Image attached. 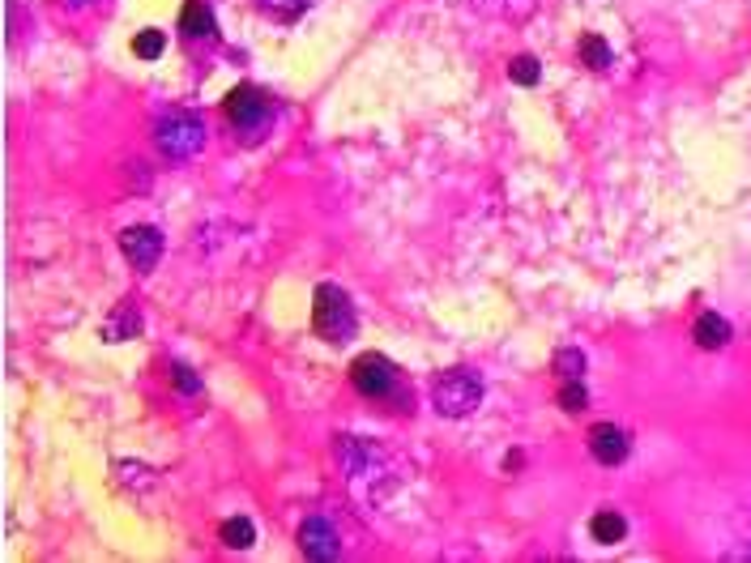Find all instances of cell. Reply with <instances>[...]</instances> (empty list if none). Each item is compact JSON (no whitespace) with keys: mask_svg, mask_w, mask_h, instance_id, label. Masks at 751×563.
<instances>
[{"mask_svg":"<svg viewBox=\"0 0 751 563\" xmlns=\"http://www.w3.org/2000/svg\"><path fill=\"white\" fill-rule=\"evenodd\" d=\"M312 329L325 337V342H350L359 329V316H355V303L342 286L321 282L312 295Z\"/></svg>","mask_w":751,"mask_h":563,"instance_id":"cell-1","label":"cell"},{"mask_svg":"<svg viewBox=\"0 0 751 563\" xmlns=\"http://www.w3.org/2000/svg\"><path fill=\"white\" fill-rule=\"evenodd\" d=\"M431 401H436V410L444 418H466L478 410V401H483V380H478L474 372H444L436 376V384H431Z\"/></svg>","mask_w":751,"mask_h":563,"instance_id":"cell-2","label":"cell"},{"mask_svg":"<svg viewBox=\"0 0 751 563\" xmlns=\"http://www.w3.org/2000/svg\"><path fill=\"white\" fill-rule=\"evenodd\" d=\"M205 146V120L193 111H171V116L158 124V150L167 158H193Z\"/></svg>","mask_w":751,"mask_h":563,"instance_id":"cell-3","label":"cell"},{"mask_svg":"<svg viewBox=\"0 0 751 563\" xmlns=\"http://www.w3.org/2000/svg\"><path fill=\"white\" fill-rule=\"evenodd\" d=\"M227 120L239 128V133H248V137H261L269 120H274V107H269V99L261 90H252V86H239L227 94Z\"/></svg>","mask_w":751,"mask_h":563,"instance_id":"cell-4","label":"cell"},{"mask_svg":"<svg viewBox=\"0 0 751 563\" xmlns=\"http://www.w3.org/2000/svg\"><path fill=\"white\" fill-rule=\"evenodd\" d=\"M350 380H355V389L363 397L380 401V397H389L397 389V367L385 355H376V350H372V355H359L355 363H350Z\"/></svg>","mask_w":751,"mask_h":563,"instance_id":"cell-5","label":"cell"},{"mask_svg":"<svg viewBox=\"0 0 751 563\" xmlns=\"http://www.w3.org/2000/svg\"><path fill=\"white\" fill-rule=\"evenodd\" d=\"M120 252L129 256V265L146 273L158 265V256H163V235L154 227H129V231H120Z\"/></svg>","mask_w":751,"mask_h":563,"instance_id":"cell-6","label":"cell"},{"mask_svg":"<svg viewBox=\"0 0 751 563\" xmlns=\"http://www.w3.org/2000/svg\"><path fill=\"white\" fill-rule=\"evenodd\" d=\"M299 551L308 555V559L329 563V559H338V555H342V542H338V534L329 529V521L308 517V521L299 525Z\"/></svg>","mask_w":751,"mask_h":563,"instance_id":"cell-7","label":"cell"},{"mask_svg":"<svg viewBox=\"0 0 751 563\" xmlns=\"http://www.w3.org/2000/svg\"><path fill=\"white\" fill-rule=\"evenodd\" d=\"M589 453H594L598 465H619L628 457V436H623V427L615 423H598L589 431Z\"/></svg>","mask_w":751,"mask_h":563,"instance_id":"cell-8","label":"cell"},{"mask_svg":"<svg viewBox=\"0 0 751 563\" xmlns=\"http://www.w3.org/2000/svg\"><path fill=\"white\" fill-rule=\"evenodd\" d=\"M692 337H696V346H700V350H722V346L730 342V320H726V316H717V312H705V316L696 320Z\"/></svg>","mask_w":751,"mask_h":563,"instance_id":"cell-9","label":"cell"},{"mask_svg":"<svg viewBox=\"0 0 751 563\" xmlns=\"http://www.w3.org/2000/svg\"><path fill=\"white\" fill-rule=\"evenodd\" d=\"M141 333V312H137V303H120L116 312H111V320L103 325V337L107 342H129V337Z\"/></svg>","mask_w":751,"mask_h":563,"instance_id":"cell-10","label":"cell"},{"mask_svg":"<svg viewBox=\"0 0 751 563\" xmlns=\"http://www.w3.org/2000/svg\"><path fill=\"white\" fill-rule=\"evenodd\" d=\"M180 30L188 39H214V13L205 9V0H188L180 13Z\"/></svg>","mask_w":751,"mask_h":563,"instance_id":"cell-11","label":"cell"},{"mask_svg":"<svg viewBox=\"0 0 751 563\" xmlns=\"http://www.w3.org/2000/svg\"><path fill=\"white\" fill-rule=\"evenodd\" d=\"M589 534H594V542H602V546H615V542L628 538V521H623L619 512H598V517L589 521Z\"/></svg>","mask_w":751,"mask_h":563,"instance_id":"cell-12","label":"cell"},{"mask_svg":"<svg viewBox=\"0 0 751 563\" xmlns=\"http://www.w3.org/2000/svg\"><path fill=\"white\" fill-rule=\"evenodd\" d=\"M222 542L231 546V551H248L252 546V538H257V525H252L248 517H231V521H222Z\"/></svg>","mask_w":751,"mask_h":563,"instance_id":"cell-13","label":"cell"},{"mask_svg":"<svg viewBox=\"0 0 751 563\" xmlns=\"http://www.w3.org/2000/svg\"><path fill=\"white\" fill-rule=\"evenodd\" d=\"M577 52H581V60L589 64V69H611V60H615L602 35H581V47H577Z\"/></svg>","mask_w":751,"mask_h":563,"instance_id":"cell-14","label":"cell"},{"mask_svg":"<svg viewBox=\"0 0 751 563\" xmlns=\"http://www.w3.org/2000/svg\"><path fill=\"white\" fill-rule=\"evenodd\" d=\"M261 13H269L274 22H295L303 9H308V0H257Z\"/></svg>","mask_w":751,"mask_h":563,"instance_id":"cell-15","label":"cell"},{"mask_svg":"<svg viewBox=\"0 0 751 563\" xmlns=\"http://www.w3.org/2000/svg\"><path fill=\"white\" fill-rule=\"evenodd\" d=\"M163 47H167L163 30H141V35L133 39V52H137L141 60H158V56H163Z\"/></svg>","mask_w":751,"mask_h":563,"instance_id":"cell-16","label":"cell"},{"mask_svg":"<svg viewBox=\"0 0 751 563\" xmlns=\"http://www.w3.org/2000/svg\"><path fill=\"white\" fill-rule=\"evenodd\" d=\"M559 406H564L568 414H581L589 406V393L581 380H564V389H559Z\"/></svg>","mask_w":751,"mask_h":563,"instance_id":"cell-17","label":"cell"},{"mask_svg":"<svg viewBox=\"0 0 751 563\" xmlns=\"http://www.w3.org/2000/svg\"><path fill=\"white\" fill-rule=\"evenodd\" d=\"M555 372L564 376V380H581L585 355H581V350H559V355H555Z\"/></svg>","mask_w":751,"mask_h":563,"instance_id":"cell-18","label":"cell"},{"mask_svg":"<svg viewBox=\"0 0 751 563\" xmlns=\"http://www.w3.org/2000/svg\"><path fill=\"white\" fill-rule=\"evenodd\" d=\"M538 73H542V69H538V60H534V56H517L513 64H508V77H513L517 86H534V82H538Z\"/></svg>","mask_w":751,"mask_h":563,"instance_id":"cell-19","label":"cell"},{"mask_svg":"<svg viewBox=\"0 0 751 563\" xmlns=\"http://www.w3.org/2000/svg\"><path fill=\"white\" fill-rule=\"evenodd\" d=\"M171 380H175V389H180V393H197L201 389V380L188 372V367H171Z\"/></svg>","mask_w":751,"mask_h":563,"instance_id":"cell-20","label":"cell"},{"mask_svg":"<svg viewBox=\"0 0 751 563\" xmlns=\"http://www.w3.org/2000/svg\"><path fill=\"white\" fill-rule=\"evenodd\" d=\"M60 5L77 13V9H90V5H99V0H60Z\"/></svg>","mask_w":751,"mask_h":563,"instance_id":"cell-21","label":"cell"}]
</instances>
